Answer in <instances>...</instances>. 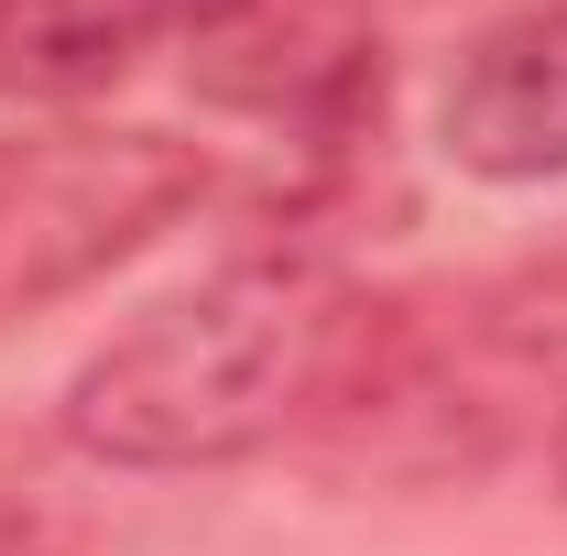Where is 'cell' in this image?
Instances as JSON below:
<instances>
[{"label": "cell", "instance_id": "obj_6", "mask_svg": "<svg viewBox=\"0 0 567 556\" xmlns=\"http://www.w3.org/2000/svg\"><path fill=\"white\" fill-rule=\"evenodd\" d=\"M0 556H33V535H22V524H0Z\"/></svg>", "mask_w": 567, "mask_h": 556}, {"label": "cell", "instance_id": "obj_2", "mask_svg": "<svg viewBox=\"0 0 567 556\" xmlns=\"http://www.w3.org/2000/svg\"><path fill=\"white\" fill-rule=\"evenodd\" d=\"M186 76L208 110H240L295 153H339L382 110V33L360 0H229L186 44Z\"/></svg>", "mask_w": 567, "mask_h": 556}, {"label": "cell", "instance_id": "obj_4", "mask_svg": "<svg viewBox=\"0 0 567 556\" xmlns=\"http://www.w3.org/2000/svg\"><path fill=\"white\" fill-rule=\"evenodd\" d=\"M229 0H0V87L11 99H99L142 55H186Z\"/></svg>", "mask_w": 567, "mask_h": 556}, {"label": "cell", "instance_id": "obj_1", "mask_svg": "<svg viewBox=\"0 0 567 556\" xmlns=\"http://www.w3.org/2000/svg\"><path fill=\"white\" fill-rule=\"evenodd\" d=\"M360 349V295L328 251H240L76 360L66 447L99 470H229L306 425Z\"/></svg>", "mask_w": 567, "mask_h": 556}, {"label": "cell", "instance_id": "obj_3", "mask_svg": "<svg viewBox=\"0 0 567 556\" xmlns=\"http://www.w3.org/2000/svg\"><path fill=\"white\" fill-rule=\"evenodd\" d=\"M436 142L481 186H546L567 175V0H535L458 44L436 87Z\"/></svg>", "mask_w": 567, "mask_h": 556}, {"label": "cell", "instance_id": "obj_5", "mask_svg": "<svg viewBox=\"0 0 567 556\" xmlns=\"http://www.w3.org/2000/svg\"><path fill=\"white\" fill-rule=\"evenodd\" d=\"M0 284H22V251H11V142H0Z\"/></svg>", "mask_w": 567, "mask_h": 556}, {"label": "cell", "instance_id": "obj_7", "mask_svg": "<svg viewBox=\"0 0 567 556\" xmlns=\"http://www.w3.org/2000/svg\"><path fill=\"white\" fill-rule=\"evenodd\" d=\"M557 459H567V447H557Z\"/></svg>", "mask_w": 567, "mask_h": 556}]
</instances>
